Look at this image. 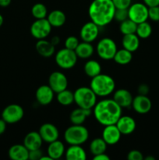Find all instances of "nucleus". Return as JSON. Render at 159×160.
<instances>
[{
	"label": "nucleus",
	"mask_w": 159,
	"mask_h": 160,
	"mask_svg": "<svg viewBox=\"0 0 159 160\" xmlns=\"http://www.w3.org/2000/svg\"><path fill=\"white\" fill-rule=\"evenodd\" d=\"M145 160H155V158L152 157V156H147V157L144 158Z\"/></svg>",
	"instance_id": "obj_49"
},
{
	"label": "nucleus",
	"mask_w": 159,
	"mask_h": 160,
	"mask_svg": "<svg viewBox=\"0 0 159 160\" xmlns=\"http://www.w3.org/2000/svg\"><path fill=\"white\" fill-rule=\"evenodd\" d=\"M133 110L139 114H146L151 111L152 102L147 95H138L132 98V106Z\"/></svg>",
	"instance_id": "obj_14"
},
{
	"label": "nucleus",
	"mask_w": 159,
	"mask_h": 160,
	"mask_svg": "<svg viewBox=\"0 0 159 160\" xmlns=\"http://www.w3.org/2000/svg\"><path fill=\"white\" fill-rule=\"evenodd\" d=\"M43 140L39 132L31 131L26 134L23 139V145L29 151L41 148Z\"/></svg>",
	"instance_id": "obj_19"
},
{
	"label": "nucleus",
	"mask_w": 159,
	"mask_h": 160,
	"mask_svg": "<svg viewBox=\"0 0 159 160\" xmlns=\"http://www.w3.org/2000/svg\"><path fill=\"white\" fill-rule=\"evenodd\" d=\"M116 43L110 38H104L98 42L96 51L98 56L104 60L113 59L114 56L117 52Z\"/></svg>",
	"instance_id": "obj_7"
},
{
	"label": "nucleus",
	"mask_w": 159,
	"mask_h": 160,
	"mask_svg": "<svg viewBox=\"0 0 159 160\" xmlns=\"http://www.w3.org/2000/svg\"><path fill=\"white\" fill-rule=\"evenodd\" d=\"M89 138V131L84 125L73 124L64 132V140L70 145H81Z\"/></svg>",
	"instance_id": "obj_4"
},
{
	"label": "nucleus",
	"mask_w": 159,
	"mask_h": 160,
	"mask_svg": "<svg viewBox=\"0 0 159 160\" xmlns=\"http://www.w3.org/2000/svg\"><path fill=\"white\" fill-rule=\"evenodd\" d=\"M151 34H152V27L147 21L142 22L137 24L136 34L140 38H148L151 35Z\"/></svg>",
	"instance_id": "obj_32"
},
{
	"label": "nucleus",
	"mask_w": 159,
	"mask_h": 160,
	"mask_svg": "<svg viewBox=\"0 0 159 160\" xmlns=\"http://www.w3.org/2000/svg\"><path fill=\"white\" fill-rule=\"evenodd\" d=\"M12 0H0V6L1 7H7L11 4Z\"/></svg>",
	"instance_id": "obj_45"
},
{
	"label": "nucleus",
	"mask_w": 159,
	"mask_h": 160,
	"mask_svg": "<svg viewBox=\"0 0 159 160\" xmlns=\"http://www.w3.org/2000/svg\"><path fill=\"white\" fill-rule=\"evenodd\" d=\"M38 132L43 142L46 143H51L59 138V130L56 126L51 123H43L39 128Z\"/></svg>",
	"instance_id": "obj_13"
},
{
	"label": "nucleus",
	"mask_w": 159,
	"mask_h": 160,
	"mask_svg": "<svg viewBox=\"0 0 159 160\" xmlns=\"http://www.w3.org/2000/svg\"><path fill=\"white\" fill-rule=\"evenodd\" d=\"M137 23L131 20L130 19H126L124 21L121 22L119 25V31L123 35L129 34H136Z\"/></svg>",
	"instance_id": "obj_33"
},
{
	"label": "nucleus",
	"mask_w": 159,
	"mask_h": 160,
	"mask_svg": "<svg viewBox=\"0 0 159 160\" xmlns=\"http://www.w3.org/2000/svg\"><path fill=\"white\" fill-rule=\"evenodd\" d=\"M58 102L64 106H68L74 102V94L72 91L65 89L62 92L57 93L56 96Z\"/></svg>",
	"instance_id": "obj_31"
},
{
	"label": "nucleus",
	"mask_w": 159,
	"mask_h": 160,
	"mask_svg": "<svg viewBox=\"0 0 159 160\" xmlns=\"http://www.w3.org/2000/svg\"><path fill=\"white\" fill-rule=\"evenodd\" d=\"M43 156H44V153L41 150V148L31 150V151H29V156H28V159L40 160L41 158Z\"/></svg>",
	"instance_id": "obj_40"
},
{
	"label": "nucleus",
	"mask_w": 159,
	"mask_h": 160,
	"mask_svg": "<svg viewBox=\"0 0 159 160\" xmlns=\"http://www.w3.org/2000/svg\"><path fill=\"white\" fill-rule=\"evenodd\" d=\"M99 28L91 20L83 25L80 31V36L83 42L92 43L94 42L99 34Z\"/></svg>",
	"instance_id": "obj_12"
},
{
	"label": "nucleus",
	"mask_w": 159,
	"mask_h": 160,
	"mask_svg": "<svg viewBox=\"0 0 159 160\" xmlns=\"http://www.w3.org/2000/svg\"><path fill=\"white\" fill-rule=\"evenodd\" d=\"M121 106L111 98H104L97 102L93 108L95 120L103 126L115 124L122 116Z\"/></svg>",
	"instance_id": "obj_1"
},
{
	"label": "nucleus",
	"mask_w": 159,
	"mask_h": 160,
	"mask_svg": "<svg viewBox=\"0 0 159 160\" xmlns=\"http://www.w3.org/2000/svg\"><path fill=\"white\" fill-rule=\"evenodd\" d=\"M92 109H83V108L77 107L71 112L70 115V120L72 124L82 125L85 122V120L91 115Z\"/></svg>",
	"instance_id": "obj_21"
},
{
	"label": "nucleus",
	"mask_w": 159,
	"mask_h": 160,
	"mask_svg": "<svg viewBox=\"0 0 159 160\" xmlns=\"http://www.w3.org/2000/svg\"><path fill=\"white\" fill-rule=\"evenodd\" d=\"M77 107L93 109L97 103V95L90 87H80L73 92Z\"/></svg>",
	"instance_id": "obj_5"
},
{
	"label": "nucleus",
	"mask_w": 159,
	"mask_h": 160,
	"mask_svg": "<svg viewBox=\"0 0 159 160\" xmlns=\"http://www.w3.org/2000/svg\"><path fill=\"white\" fill-rule=\"evenodd\" d=\"M143 2L148 7L159 6V0H143Z\"/></svg>",
	"instance_id": "obj_42"
},
{
	"label": "nucleus",
	"mask_w": 159,
	"mask_h": 160,
	"mask_svg": "<svg viewBox=\"0 0 159 160\" xmlns=\"http://www.w3.org/2000/svg\"><path fill=\"white\" fill-rule=\"evenodd\" d=\"M122 45L125 49L134 52L140 46V38L136 34H125L122 39Z\"/></svg>",
	"instance_id": "obj_25"
},
{
	"label": "nucleus",
	"mask_w": 159,
	"mask_h": 160,
	"mask_svg": "<svg viewBox=\"0 0 159 160\" xmlns=\"http://www.w3.org/2000/svg\"><path fill=\"white\" fill-rule=\"evenodd\" d=\"M77 56L75 51L63 48L57 52L55 56L56 64L63 70H70L73 68L77 62Z\"/></svg>",
	"instance_id": "obj_6"
},
{
	"label": "nucleus",
	"mask_w": 159,
	"mask_h": 160,
	"mask_svg": "<svg viewBox=\"0 0 159 160\" xmlns=\"http://www.w3.org/2000/svg\"><path fill=\"white\" fill-rule=\"evenodd\" d=\"M40 160H52V159H51V158H50L49 156H48V155H47V156H42V157L41 158Z\"/></svg>",
	"instance_id": "obj_47"
},
{
	"label": "nucleus",
	"mask_w": 159,
	"mask_h": 160,
	"mask_svg": "<svg viewBox=\"0 0 159 160\" xmlns=\"http://www.w3.org/2000/svg\"><path fill=\"white\" fill-rule=\"evenodd\" d=\"M24 110L23 107L18 104H10L6 106L2 112V119L7 124H14L23 119Z\"/></svg>",
	"instance_id": "obj_9"
},
{
	"label": "nucleus",
	"mask_w": 159,
	"mask_h": 160,
	"mask_svg": "<svg viewBox=\"0 0 159 160\" xmlns=\"http://www.w3.org/2000/svg\"><path fill=\"white\" fill-rule=\"evenodd\" d=\"M128 18H129L128 9H115L114 20L121 23V22L124 21Z\"/></svg>",
	"instance_id": "obj_36"
},
{
	"label": "nucleus",
	"mask_w": 159,
	"mask_h": 160,
	"mask_svg": "<svg viewBox=\"0 0 159 160\" xmlns=\"http://www.w3.org/2000/svg\"><path fill=\"white\" fill-rule=\"evenodd\" d=\"M75 52L78 58L84 59H89L93 56L94 52V48L91 43L82 41V42H80L78 46L75 49Z\"/></svg>",
	"instance_id": "obj_27"
},
{
	"label": "nucleus",
	"mask_w": 159,
	"mask_h": 160,
	"mask_svg": "<svg viewBox=\"0 0 159 160\" xmlns=\"http://www.w3.org/2000/svg\"><path fill=\"white\" fill-rule=\"evenodd\" d=\"M132 53L131 52L123 48L122 49L117 50L116 53L113 57V60L119 65H127L132 59Z\"/></svg>",
	"instance_id": "obj_30"
},
{
	"label": "nucleus",
	"mask_w": 159,
	"mask_h": 160,
	"mask_svg": "<svg viewBox=\"0 0 159 160\" xmlns=\"http://www.w3.org/2000/svg\"><path fill=\"white\" fill-rule=\"evenodd\" d=\"M48 85L55 93H59L68 87V79L64 73L60 71H54L49 75Z\"/></svg>",
	"instance_id": "obj_11"
},
{
	"label": "nucleus",
	"mask_w": 159,
	"mask_h": 160,
	"mask_svg": "<svg viewBox=\"0 0 159 160\" xmlns=\"http://www.w3.org/2000/svg\"><path fill=\"white\" fill-rule=\"evenodd\" d=\"M3 22H4V18H3L2 14H0V27L3 24Z\"/></svg>",
	"instance_id": "obj_48"
},
{
	"label": "nucleus",
	"mask_w": 159,
	"mask_h": 160,
	"mask_svg": "<svg viewBox=\"0 0 159 160\" xmlns=\"http://www.w3.org/2000/svg\"><path fill=\"white\" fill-rule=\"evenodd\" d=\"M65 159L67 160H85L87 154L81 145H70L65 152Z\"/></svg>",
	"instance_id": "obj_24"
},
{
	"label": "nucleus",
	"mask_w": 159,
	"mask_h": 160,
	"mask_svg": "<svg viewBox=\"0 0 159 160\" xmlns=\"http://www.w3.org/2000/svg\"><path fill=\"white\" fill-rule=\"evenodd\" d=\"M6 122L3 119H0V135L3 134L6 130Z\"/></svg>",
	"instance_id": "obj_44"
},
{
	"label": "nucleus",
	"mask_w": 159,
	"mask_h": 160,
	"mask_svg": "<svg viewBox=\"0 0 159 160\" xmlns=\"http://www.w3.org/2000/svg\"><path fill=\"white\" fill-rule=\"evenodd\" d=\"M138 92L139 95H147V93L149 92V87L147 86V84H140L138 88Z\"/></svg>",
	"instance_id": "obj_41"
},
{
	"label": "nucleus",
	"mask_w": 159,
	"mask_h": 160,
	"mask_svg": "<svg viewBox=\"0 0 159 160\" xmlns=\"http://www.w3.org/2000/svg\"><path fill=\"white\" fill-rule=\"evenodd\" d=\"M128 160H143V153L139 150H131L128 152L126 156Z\"/></svg>",
	"instance_id": "obj_39"
},
{
	"label": "nucleus",
	"mask_w": 159,
	"mask_h": 160,
	"mask_svg": "<svg viewBox=\"0 0 159 160\" xmlns=\"http://www.w3.org/2000/svg\"><path fill=\"white\" fill-rule=\"evenodd\" d=\"M51 25L47 18L37 19L31 25L30 32L34 38L37 40L45 39L51 31Z\"/></svg>",
	"instance_id": "obj_8"
},
{
	"label": "nucleus",
	"mask_w": 159,
	"mask_h": 160,
	"mask_svg": "<svg viewBox=\"0 0 159 160\" xmlns=\"http://www.w3.org/2000/svg\"><path fill=\"white\" fill-rule=\"evenodd\" d=\"M117 128L123 135H129L134 132L137 128L136 120L129 116H123L120 117L117 123H115Z\"/></svg>",
	"instance_id": "obj_17"
},
{
	"label": "nucleus",
	"mask_w": 159,
	"mask_h": 160,
	"mask_svg": "<svg viewBox=\"0 0 159 160\" xmlns=\"http://www.w3.org/2000/svg\"><path fill=\"white\" fill-rule=\"evenodd\" d=\"M107 143L104 142L102 138H97L91 141V142L90 143V146H89V149H90V153L94 156L105 152L107 150Z\"/></svg>",
	"instance_id": "obj_29"
},
{
	"label": "nucleus",
	"mask_w": 159,
	"mask_h": 160,
	"mask_svg": "<svg viewBox=\"0 0 159 160\" xmlns=\"http://www.w3.org/2000/svg\"><path fill=\"white\" fill-rule=\"evenodd\" d=\"M115 7L112 0H93L88 8L90 20L98 27H104L114 20Z\"/></svg>",
	"instance_id": "obj_2"
},
{
	"label": "nucleus",
	"mask_w": 159,
	"mask_h": 160,
	"mask_svg": "<svg viewBox=\"0 0 159 160\" xmlns=\"http://www.w3.org/2000/svg\"><path fill=\"white\" fill-rule=\"evenodd\" d=\"M121 132L117 128L116 124L104 126L101 134V138L104 139L108 145H116L121 139Z\"/></svg>",
	"instance_id": "obj_15"
},
{
	"label": "nucleus",
	"mask_w": 159,
	"mask_h": 160,
	"mask_svg": "<svg viewBox=\"0 0 159 160\" xmlns=\"http://www.w3.org/2000/svg\"><path fill=\"white\" fill-rule=\"evenodd\" d=\"M128 15L129 19L137 24L147 21L148 19V6L143 2L132 3L128 8Z\"/></svg>",
	"instance_id": "obj_10"
},
{
	"label": "nucleus",
	"mask_w": 159,
	"mask_h": 160,
	"mask_svg": "<svg viewBox=\"0 0 159 160\" xmlns=\"http://www.w3.org/2000/svg\"><path fill=\"white\" fill-rule=\"evenodd\" d=\"M148 19L152 21L159 22V6L148 7Z\"/></svg>",
	"instance_id": "obj_37"
},
{
	"label": "nucleus",
	"mask_w": 159,
	"mask_h": 160,
	"mask_svg": "<svg viewBox=\"0 0 159 160\" xmlns=\"http://www.w3.org/2000/svg\"><path fill=\"white\" fill-rule=\"evenodd\" d=\"M90 88L98 97H107L115 92V82L113 78L108 74L100 73L91 78Z\"/></svg>",
	"instance_id": "obj_3"
},
{
	"label": "nucleus",
	"mask_w": 159,
	"mask_h": 160,
	"mask_svg": "<svg viewBox=\"0 0 159 160\" xmlns=\"http://www.w3.org/2000/svg\"><path fill=\"white\" fill-rule=\"evenodd\" d=\"M31 14L33 17L37 19L47 18L48 16V9L43 3H36L32 6L31 9Z\"/></svg>",
	"instance_id": "obj_34"
},
{
	"label": "nucleus",
	"mask_w": 159,
	"mask_h": 160,
	"mask_svg": "<svg viewBox=\"0 0 159 160\" xmlns=\"http://www.w3.org/2000/svg\"><path fill=\"white\" fill-rule=\"evenodd\" d=\"M79 43V39L75 37V36H69L65 40L64 46H65V48H68V49H71L75 51V49L78 46Z\"/></svg>",
	"instance_id": "obj_35"
},
{
	"label": "nucleus",
	"mask_w": 159,
	"mask_h": 160,
	"mask_svg": "<svg viewBox=\"0 0 159 160\" xmlns=\"http://www.w3.org/2000/svg\"><path fill=\"white\" fill-rule=\"evenodd\" d=\"M65 146L61 141L56 140L48 143L47 155L51 159H59L65 155Z\"/></svg>",
	"instance_id": "obj_23"
},
{
	"label": "nucleus",
	"mask_w": 159,
	"mask_h": 160,
	"mask_svg": "<svg viewBox=\"0 0 159 160\" xmlns=\"http://www.w3.org/2000/svg\"><path fill=\"white\" fill-rule=\"evenodd\" d=\"M54 94L52 89L49 85H41L37 88L35 92V98L37 102L41 106H48L54 98Z\"/></svg>",
	"instance_id": "obj_16"
},
{
	"label": "nucleus",
	"mask_w": 159,
	"mask_h": 160,
	"mask_svg": "<svg viewBox=\"0 0 159 160\" xmlns=\"http://www.w3.org/2000/svg\"><path fill=\"white\" fill-rule=\"evenodd\" d=\"M59 41H60L59 38L58 37V36H55V37H53L51 39V41H50V42H51V43L55 45V46H56V45L59 43Z\"/></svg>",
	"instance_id": "obj_46"
},
{
	"label": "nucleus",
	"mask_w": 159,
	"mask_h": 160,
	"mask_svg": "<svg viewBox=\"0 0 159 160\" xmlns=\"http://www.w3.org/2000/svg\"><path fill=\"white\" fill-rule=\"evenodd\" d=\"M35 48L37 52L41 56L45 58L52 56L55 51V46L50 41H47L45 39L37 40L35 45Z\"/></svg>",
	"instance_id": "obj_20"
},
{
	"label": "nucleus",
	"mask_w": 159,
	"mask_h": 160,
	"mask_svg": "<svg viewBox=\"0 0 159 160\" xmlns=\"http://www.w3.org/2000/svg\"><path fill=\"white\" fill-rule=\"evenodd\" d=\"M115 9H128L132 4V0H112Z\"/></svg>",
	"instance_id": "obj_38"
},
{
	"label": "nucleus",
	"mask_w": 159,
	"mask_h": 160,
	"mask_svg": "<svg viewBox=\"0 0 159 160\" xmlns=\"http://www.w3.org/2000/svg\"><path fill=\"white\" fill-rule=\"evenodd\" d=\"M8 156L12 160H28L29 150L24 146L23 144H17L12 145L9 148Z\"/></svg>",
	"instance_id": "obj_22"
},
{
	"label": "nucleus",
	"mask_w": 159,
	"mask_h": 160,
	"mask_svg": "<svg viewBox=\"0 0 159 160\" xmlns=\"http://www.w3.org/2000/svg\"><path fill=\"white\" fill-rule=\"evenodd\" d=\"M47 20H48L52 28H60L65 24L66 21V17L62 10L55 9L48 14Z\"/></svg>",
	"instance_id": "obj_26"
},
{
	"label": "nucleus",
	"mask_w": 159,
	"mask_h": 160,
	"mask_svg": "<svg viewBox=\"0 0 159 160\" xmlns=\"http://www.w3.org/2000/svg\"><path fill=\"white\" fill-rule=\"evenodd\" d=\"M84 70L87 77L93 78L101 73V66L100 62H98L97 60L90 59L84 64Z\"/></svg>",
	"instance_id": "obj_28"
},
{
	"label": "nucleus",
	"mask_w": 159,
	"mask_h": 160,
	"mask_svg": "<svg viewBox=\"0 0 159 160\" xmlns=\"http://www.w3.org/2000/svg\"><path fill=\"white\" fill-rule=\"evenodd\" d=\"M94 160H110V157L108 156L107 154L104 153H101V154L96 155V156H93Z\"/></svg>",
	"instance_id": "obj_43"
},
{
	"label": "nucleus",
	"mask_w": 159,
	"mask_h": 160,
	"mask_svg": "<svg viewBox=\"0 0 159 160\" xmlns=\"http://www.w3.org/2000/svg\"><path fill=\"white\" fill-rule=\"evenodd\" d=\"M132 94L126 89L120 88L115 91L113 94V100L122 108H128L132 106Z\"/></svg>",
	"instance_id": "obj_18"
}]
</instances>
